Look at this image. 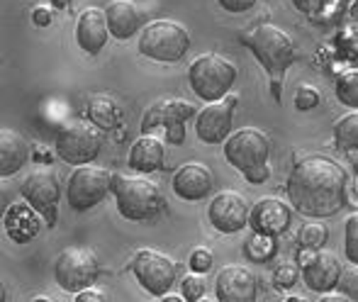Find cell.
<instances>
[{
  "mask_svg": "<svg viewBox=\"0 0 358 302\" xmlns=\"http://www.w3.org/2000/svg\"><path fill=\"white\" fill-rule=\"evenodd\" d=\"M349 173L344 166L324 154H312L297 161L285 183L292 210L312 220L341 213L349 203Z\"/></svg>",
  "mask_w": 358,
  "mask_h": 302,
  "instance_id": "obj_1",
  "label": "cell"
},
{
  "mask_svg": "<svg viewBox=\"0 0 358 302\" xmlns=\"http://www.w3.org/2000/svg\"><path fill=\"white\" fill-rule=\"evenodd\" d=\"M246 47L251 49L261 66L271 78V88L275 90V100H280V83L292 62H295V44L280 27L275 24H259L244 37Z\"/></svg>",
  "mask_w": 358,
  "mask_h": 302,
  "instance_id": "obj_2",
  "label": "cell"
},
{
  "mask_svg": "<svg viewBox=\"0 0 358 302\" xmlns=\"http://www.w3.org/2000/svg\"><path fill=\"white\" fill-rule=\"evenodd\" d=\"M113 195L117 213L129 222H146L164 213V195L159 185L139 175H120L113 178Z\"/></svg>",
  "mask_w": 358,
  "mask_h": 302,
  "instance_id": "obj_3",
  "label": "cell"
},
{
  "mask_svg": "<svg viewBox=\"0 0 358 302\" xmlns=\"http://www.w3.org/2000/svg\"><path fill=\"white\" fill-rule=\"evenodd\" d=\"M139 54L151 62L161 64H176L188 54L190 49V34L185 24L176 20H154L144 24L137 39Z\"/></svg>",
  "mask_w": 358,
  "mask_h": 302,
  "instance_id": "obj_4",
  "label": "cell"
},
{
  "mask_svg": "<svg viewBox=\"0 0 358 302\" xmlns=\"http://www.w3.org/2000/svg\"><path fill=\"white\" fill-rule=\"evenodd\" d=\"M236 80V66L222 54H203L188 66L190 90L205 103L224 100Z\"/></svg>",
  "mask_w": 358,
  "mask_h": 302,
  "instance_id": "obj_5",
  "label": "cell"
},
{
  "mask_svg": "<svg viewBox=\"0 0 358 302\" xmlns=\"http://www.w3.org/2000/svg\"><path fill=\"white\" fill-rule=\"evenodd\" d=\"M100 275L98 256L90 249L83 246H69L57 256L54 264V278H57L59 288L66 293H83V290L93 288V283Z\"/></svg>",
  "mask_w": 358,
  "mask_h": 302,
  "instance_id": "obj_6",
  "label": "cell"
},
{
  "mask_svg": "<svg viewBox=\"0 0 358 302\" xmlns=\"http://www.w3.org/2000/svg\"><path fill=\"white\" fill-rule=\"evenodd\" d=\"M132 273L146 293L154 298H166L178 278V264L161 251L142 249L132 259Z\"/></svg>",
  "mask_w": 358,
  "mask_h": 302,
  "instance_id": "obj_7",
  "label": "cell"
},
{
  "mask_svg": "<svg viewBox=\"0 0 358 302\" xmlns=\"http://www.w3.org/2000/svg\"><path fill=\"white\" fill-rule=\"evenodd\" d=\"M54 149L62 161L71 166H88L90 161L98 159L103 149V134L95 124L85 122H71L59 129L54 139Z\"/></svg>",
  "mask_w": 358,
  "mask_h": 302,
  "instance_id": "obj_8",
  "label": "cell"
},
{
  "mask_svg": "<svg viewBox=\"0 0 358 302\" xmlns=\"http://www.w3.org/2000/svg\"><path fill=\"white\" fill-rule=\"evenodd\" d=\"M113 178L108 168H98V166H78L71 173L66 183V200L76 213H85V210L95 208L113 193Z\"/></svg>",
  "mask_w": 358,
  "mask_h": 302,
  "instance_id": "obj_9",
  "label": "cell"
},
{
  "mask_svg": "<svg viewBox=\"0 0 358 302\" xmlns=\"http://www.w3.org/2000/svg\"><path fill=\"white\" fill-rule=\"evenodd\" d=\"M271 156V139L266 137L261 129L246 127L234 132L224 142V159L234 166L241 173L259 168V166L268 164Z\"/></svg>",
  "mask_w": 358,
  "mask_h": 302,
  "instance_id": "obj_10",
  "label": "cell"
},
{
  "mask_svg": "<svg viewBox=\"0 0 358 302\" xmlns=\"http://www.w3.org/2000/svg\"><path fill=\"white\" fill-rule=\"evenodd\" d=\"M20 195L24 203H29L39 215L44 217L47 226L57 224L59 213V198H62V188H59V175L49 168L32 171L20 185Z\"/></svg>",
  "mask_w": 358,
  "mask_h": 302,
  "instance_id": "obj_11",
  "label": "cell"
},
{
  "mask_svg": "<svg viewBox=\"0 0 358 302\" xmlns=\"http://www.w3.org/2000/svg\"><path fill=\"white\" fill-rule=\"evenodd\" d=\"M236 95H227L224 100L208 103L195 117V134L205 144H224L231 137V124H234V108Z\"/></svg>",
  "mask_w": 358,
  "mask_h": 302,
  "instance_id": "obj_12",
  "label": "cell"
},
{
  "mask_svg": "<svg viewBox=\"0 0 358 302\" xmlns=\"http://www.w3.org/2000/svg\"><path fill=\"white\" fill-rule=\"evenodd\" d=\"M251 208L246 198L236 190H220L208 205V220L222 234H236L249 226Z\"/></svg>",
  "mask_w": 358,
  "mask_h": 302,
  "instance_id": "obj_13",
  "label": "cell"
},
{
  "mask_svg": "<svg viewBox=\"0 0 358 302\" xmlns=\"http://www.w3.org/2000/svg\"><path fill=\"white\" fill-rule=\"evenodd\" d=\"M217 302H256L259 280L246 266H224L215 280Z\"/></svg>",
  "mask_w": 358,
  "mask_h": 302,
  "instance_id": "obj_14",
  "label": "cell"
},
{
  "mask_svg": "<svg viewBox=\"0 0 358 302\" xmlns=\"http://www.w3.org/2000/svg\"><path fill=\"white\" fill-rule=\"evenodd\" d=\"M292 222V205L280 198H261L251 208L249 226L256 234L280 236Z\"/></svg>",
  "mask_w": 358,
  "mask_h": 302,
  "instance_id": "obj_15",
  "label": "cell"
},
{
  "mask_svg": "<svg viewBox=\"0 0 358 302\" xmlns=\"http://www.w3.org/2000/svg\"><path fill=\"white\" fill-rule=\"evenodd\" d=\"M173 193L180 200H188V203H198L205 200L215 188L213 171L203 164V161H188L173 173Z\"/></svg>",
  "mask_w": 358,
  "mask_h": 302,
  "instance_id": "obj_16",
  "label": "cell"
},
{
  "mask_svg": "<svg viewBox=\"0 0 358 302\" xmlns=\"http://www.w3.org/2000/svg\"><path fill=\"white\" fill-rule=\"evenodd\" d=\"M190 117H198L195 105L183 98H161L146 110L142 120V134H151L161 127H171V124H185Z\"/></svg>",
  "mask_w": 358,
  "mask_h": 302,
  "instance_id": "obj_17",
  "label": "cell"
},
{
  "mask_svg": "<svg viewBox=\"0 0 358 302\" xmlns=\"http://www.w3.org/2000/svg\"><path fill=\"white\" fill-rule=\"evenodd\" d=\"M110 37H113V34H110L105 10L88 8L78 15V22H76V44H78V49H83L88 57H98L105 49Z\"/></svg>",
  "mask_w": 358,
  "mask_h": 302,
  "instance_id": "obj_18",
  "label": "cell"
},
{
  "mask_svg": "<svg viewBox=\"0 0 358 302\" xmlns=\"http://www.w3.org/2000/svg\"><path fill=\"white\" fill-rule=\"evenodd\" d=\"M341 268L344 266L339 264V259L331 251H317L315 259L302 268V280H305V285L312 293H334L341 278Z\"/></svg>",
  "mask_w": 358,
  "mask_h": 302,
  "instance_id": "obj_19",
  "label": "cell"
},
{
  "mask_svg": "<svg viewBox=\"0 0 358 302\" xmlns=\"http://www.w3.org/2000/svg\"><path fill=\"white\" fill-rule=\"evenodd\" d=\"M42 224H47V222H44V217L29 203H13L3 215L5 234H8L15 244H27V241H32L34 236L39 234Z\"/></svg>",
  "mask_w": 358,
  "mask_h": 302,
  "instance_id": "obj_20",
  "label": "cell"
},
{
  "mask_svg": "<svg viewBox=\"0 0 358 302\" xmlns=\"http://www.w3.org/2000/svg\"><path fill=\"white\" fill-rule=\"evenodd\" d=\"M110 34L115 39H132L137 32H142V10L132 0H110L105 8Z\"/></svg>",
  "mask_w": 358,
  "mask_h": 302,
  "instance_id": "obj_21",
  "label": "cell"
},
{
  "mask_svg": "<svg viewBox=\"0 0 358 302\" xmlns=\"http://www.w3.org/2000/svg\"><path fill=\"white\" fill-rule=\"evenodd\" d=\"M166 161V147L159 137L154 134H142L137 142L129 149V168L137 171V173H154V171L164 168Z\"/></svg>",
  "mask_w": 358,
  "mask_h": 302,
  "instance_id": "obj_22",
  "label": "cell"
},
{
  "mask_svg": "<svg viewBox=\"0 0 358 302\" xmlns=\"http://www.w3.org/2000/svg\"><path fill=\"white\" fill-rule=\"evenodd\" d=\"M29 161V142L15 129H0V175L10 178Z\"/></svg>",
  "mask_w": 358,
  "mask_h": 302,
  "instance_id": "obj_23",
  "label": "cell"
},
{
  "mask_svg": "<svg viewBox=\"0 0 358 302\" xmlns=\"http://www.w3.org/2000/svg\"><path fill=\"white\" fill-rule=\"evenodd\" d=\"M85 108H88L90 124H95L98 129L110 132V129L122 127V108H120L117 100L110 98V95H103V93L90 95Z\"/></svg>",
  "mask_w": 358,
  "mask_h": 302,
  "instance_id": "obj_24",
  "label": "cell"
},
{
  "mask_svg": "<svg viewBox=\"0 0 358 302\" xmlns=\"http://www.w3.org/2000/svg\"><path fill=\"white\" fill-rule=\"evenodd\" d=\"M334 144L346 154H358V110L336 120L334 124Z\"/></svg>",
  "mask_w": 358,
  "mask_h": 302,
  "instance_id": "obj_25",
  "label": "cell"
},
{
  "mask_svg": "<svg viewBox=\"0 0 358 302\" xmlns=\"http://www.w3.org/2000/svg\"><path fill=\"white\" fill-rule=\"evenodd\" d=\"M275 251H278V246H275V236L256 234V231L246 239V244H244L246 259L256 261V264H266V261H271L275 256Z\"/></svg>",
  "mask_w": 358,
  "mask_h": 302,
  "instance_id": "obj_26",
  "label": "cell"
},
{
  "mask_svg": "<svg viewBox=\"0 0 358 302\" xmlns=\"http://www.w3.org/2000/svg\"><path fill=\"white\" fill-rule=\"evenodd\" d=\"M334 93H336V100H339L341 105L358 110V71L356 69H349V71L336 76Z\"/></svg>",
  "mask_w": 358,
  "mask_h": 302,
  "instance_id": "obj_27",
  "label": "cell"
},
{
  "mask_svg": "<svg viewBox=\"0 0 358 302\" xmlns=\"http://www.w3.org/2000/svg\"><path fill=\"white\" fill-rule=\"evenodd\" d=\"M327 239H329V229H327L324 224H317V222L302 224L300 234H297L300 249H312V251H320L322 246L327 244Z\"/></svg>",
  "mask_w": 358,
  "mask_h": 302,
  "instance_id": "obj_28",
  "label": "cell"
},
{
  "mask_svg": "<svg viewBox=\"0 0 358 302\" xmlns=\"http://www.w3.org/2000/svg\"><path fill=\"white\" fill-rule=\"evenodd\" d=\"M302 271L297 268V264H292V261H283V264H278L273 268V285L278 290H292L297 285V280H300Z\"/></svg>",
  "mask_w": 358,
  "mask_h": 302,
  "instance_id": "obj_29",
  "label": "cell"
},
{
  "mask_svg": "<svg viewBox=\"0 0 358 302\" xmlns=\"http://www.w3.org/2000/svg\"><path fill=\"white\" fill-rule=\"evenodd\" d=\"M344 254L349 264L358 266V213L349 215L344 222Z\"/></svg>",
  "mask_w": 358,
  "mask_h": 302,
  "instance_id": "obj_30",
  "label": "cell"
},
{
  "mask_svg": "<svg viewBox=\"0 0 358 302\" xmlns=\"http://www.w3.org/2000/svg\"><path fill=\"white\" fill-rule=\"evenodd\" d=\"M205 278L198 273H188L180 280V298H185L188 302H200L205 298Z\"/></svg>",
  "mask_w": 358,
  "mask_h": 302,
  "instance_id": "obj_31",
  "label": "cell"
},
{
  "mask_svg": "<svg viewBox=\"0 0 358 302\" xmlns=\"http://www.w3.org/2000/svg\"><path fill=\"white\" fill-rule=\"evenodd\" d=\"M341 295H346L349 300L358 302V266L356 264H349L341 268V278H339V285H336Z\"/></svg>",
  "mask_w": 358,
  "mask_h": 302,
  "instance_id": "obj_32",
  "label": "cell"
},
{
  "mask_svg": "<svg viewBox=\"0 0 358 302\" xmlns=\"http://www.w3.org/2000/svg\"><path fill=\"white\" fill-rule=\"evenodd\" d=\"M320 100H322V95L315 85L302 83L295 93V108L300 110V113H310V110H315L317 105H320Z\"/></svg>",
  "mask_w": 358,
  "mask_h": 302,
  "instance_id": "obj_33",
  "label": "cell"
},
{
  "mask_svg": "<svg viewBox=\"0 0 358 302\" xmlns=\"http://www.w3.org/2000/svg\"><path fill=\"white\" fill-rule=\"evenodd\" d=\"M213 264H215V256L210 249H195L193 254L188 256L190 273H198V275L208 273V271L213 268Z\"/></svg>",
  "mask_w": 358,
  "mask_h": 302,
  "instance_id": "obj_34",
  "label": "cell"
},
{
  "mask_svg": "<svg viewBox=\"0 0 358 302\" xmlns=\"http://www.w3.org/2000/svg\"><path fill=\"white\" fill-rule=\"evenodd\" d=\"M222 10L231 15H239V13H249L251 8L256 5V0H217Z\"/></svg>",
  "mask_w": 358,
  "mask_h": 302,
  "instance_id": "obj_35",
  "label": "cell"
},
{
  "mask_svg": "<svg viewBox=\"0 0 358 302\" xmlns=\"http://www.w3.org/2000/svg\"><path fill=\"white\" fill-rule=\"evenodd\" d=\"M327 3H329V0H292V5H295L302 15H317L320 10H324Z\"/></svg>",
  "mask_w": 358,
  "mask_h": 302,
  "instance_id": "obj_36",
  "label": "cell"
},
{
  "mask_svg": "<svg viewBox=\"0 0 358 302\" xmlns=\"http://www.w3.org/2000/svg\"><path fill=\"white\" fill-rule=\"evenodd\" d=\"M52 20H54V15L47 5H37V8H32V22L34 24H39V27H49Z\"/></svg>",
  "mask_w": 358,
  "mask_h": 302,
  "instance_id": "obj_37",
  "label": "cell"
},
{
  "mask_svg": "<svg viewBox=\"0 0 358 302\" xmlns=\"http://www.w3.org/2000/svg\"><path fill=\"white\" fill-rule=\"evenodd\" d=\"M73 302H108V295H105L103 290L88 288V290H83V293L76 295Z\"/></svg>",
  "mask_w": 358,
  "mask_h": 302,
  "instance_id": "obj_38",
  "label": "cell"
},
{
  "mask_svg": "<svg viewBox=\"0 0 358 302\" xmlns=\"http://www.w3.org/2000/svg\"><path fill=\"white\" fill-rule=\"evenodd\" d=\"M351 164H354V183H351V190H349V203L358 208V154H349Z\"/></svg>",
  "mask_w": 358,
  "mask_h": 302,
  "instance_id": "obj_39",
  "label": "cell"
},
{
  "mask_svg": "<svg viewBox=\"0 0 358 302\" xmlns=\"http://www.w3.org/2000/svg\"><path fill=\"white\" fill-rule=\"evenodd\" d=\"M268 175H271L268 166H259V168H254V171H249V173H244V178L249 180V183L259 185V183H264V180H268Z\"/></svg>",
  "mask_w": 358,
  "mask_h": 302,
  "instance_id": "obj_40",
  "label": "cell"
},
{
  "mask_svg": "<svg viewBox=\"0 0 358 302\" xmlns=\"http://www.w3.org/2000/svg\"><path fill=\"white\" fill-rule=\"evenodd\" d=\"M166 139H169L171 144H183L185 142V127L183 124H171V127H166Z\"/></svg>",
  "mask_w": 358,
  "mask_h": 302,
  "instance_id": "obj_41",
  "label": "cell"
},
{
  "mask_svg": "<svg viewBox=\"0 0 358 302\" xmlns=\"http://www.w3.org/2000/svg\"><path fill=\"white\" fill-rule=\"evenodd\" d=\"M315 256H317V254H315L312 249H300V251H297V264H300L302 268H305V266L310 264V261L315 259Z\"/></svg>",
  "mask_w": 358,
  "mask_h": 302,
  "instance_id": "obj_42",
  "label": "cell"
},
{
  "mask_svg": "<svg viewBox=\"0 0 358 302\" xmlns=\"http://www.w3.org/2000/svg\"><path fill=\"white\" fill-rule=\"evenodd\" d=\"M317 302H354V300H349L346 295H341V293H327V295H322Z\"/></svg>",
  "mask_w": 358,
  "mask_h": 302,
  "instance_id": "obj_43",
  "label": "cell"
},
{
  "mask_svg": "<svg viewBox=\"0 0 358 302\" xmlns=\"http://www.w3.org/2000/svg\"><path fill=\"white\" fill-rule=\"evenodd\" d=\"M49 3H52L54 8H66V5H71V0H49Z\"/></svg>",
  "mask_w": 358,
  "mask_h": 302,
  "instance_id": "obj_44",
  "label": "cell"
},
{
  "mask_svg": "<svg viewBox=\"0 0 358 302\" xmlns=\"http://www.w3.org/2000/svg\"><path fill=\"white\" fill-rule=\"evenodd\" d=\"M161 302H188V300H185V298H178V295H166V298L161 300Z\"/></svg>",
  "mask_w": 358,
  "mask_h": 302,
  "instance_id": "obj_45",
  "label": "cell"
},
{
  "mask_svg": "<svg viewBox=\"0 0 358 302\" xmlns=\"http://www.w3.org/2000/svg\"><path fill=\"white\" fill-rule=\"evenodd\" d=\"M32 302H52V300H49V298H44V295H37V298H34Z\"/></svg>",
  "mask_w": 358,
  "mask_h": 302,
  "instance_id": "obj_46",
  "label": "cell"
},
{
  "mask_svg": "<svg viewBox=\"0 0 358 302\" xmlns=\"http://www.w3.org/2000/svg\"><path fill=\"white\" fill-rule=\"evenodd\" d=\"M283 302H305V300H302V298H285Z\"/></svg>",
  "mask_w": 358,
  "mask_h": 302,
  "instance_id": "obj_47",
  "label": "cell"
},
{
  "mask_svg": "<svg viewBox=\"0 0 358 302\" xmlns=\"http://www.w3.org/2000/svg\"><path fill=\"white\" fill-rule=\"evenodd\" d=\"M200 302H213V300H208V298H203V300H200Z\"/></svg>",
  "mask_w": 358,
  "mask_h": 302,
  "instance_id": "obj_48",
  "label": "cell"
}]
</instances>
